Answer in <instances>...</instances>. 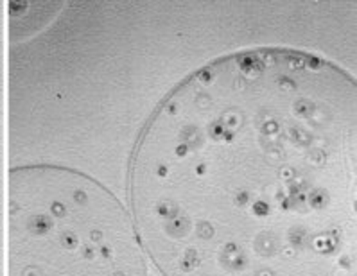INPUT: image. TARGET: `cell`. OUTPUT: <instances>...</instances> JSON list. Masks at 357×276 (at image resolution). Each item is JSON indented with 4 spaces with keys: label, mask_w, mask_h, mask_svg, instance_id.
Wrapping results in <instances>:
<instances>
[{
    "label": "cell",
    "mask_w": 357,
    "mask_h": 276,
    "mask_svg": "<svg viewBox=\"0 0 357 276\" xmlns=\"http://www.w3.org/2000/svg\"><path fill=\"white\" fill-rule=\"evenodd\" d=\"M130 196L164 276H356V79L282 47L212 59L149 117Z\"/></svg>",
    "instance_id": "cell-1"
},
{
    "label": "cell",
    "mask_w": 357,
    "mask_h": 276,
    "mask_svg": "<svg viewBox=\"0 0 357 276\" xmlns=\"http://www.w3.org/2000/svg\"><path fill=\"white\" fill-rule=\"evenodd\" d=\"M9 276H146L126 206L92 176L33 163L9 171Z\"/></svg>",
    "instance_id": "cell-2"
}]
</instances>
